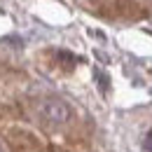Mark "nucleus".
<instances>
[{
    "mask_svg": "<svg viewBox=\"0 0 152 152\" xmlns=\"http://www.w3.org/2000/svg\"><path fill=\"white\" fill-rule=\"evenodd\" d=\"M45 115H47V119H52V122H63V119L68 117V108H66L61 101H49L47 108H45Z\"/></svg>",
    "mask_w": 152,
    "mask_h": 152,
    "instance_id": "nucleus-1",
    "label": "nucleus"
},
{
    "mask_svg": "<svg viewBox=\"0 0 152 152\" xmlns=\"http://www.w3.org/2000/svg\"><path fill=\"white\" fill-rule=\"evenodd\" d=\"M145 150H150V152H152V131L145 136Z\"/></svg>",
    "mask_w": 152,
    "mask_h": 152,
    "instance_id": "nucleus-2",
    "label": "nucleus"
}]
</instances>
